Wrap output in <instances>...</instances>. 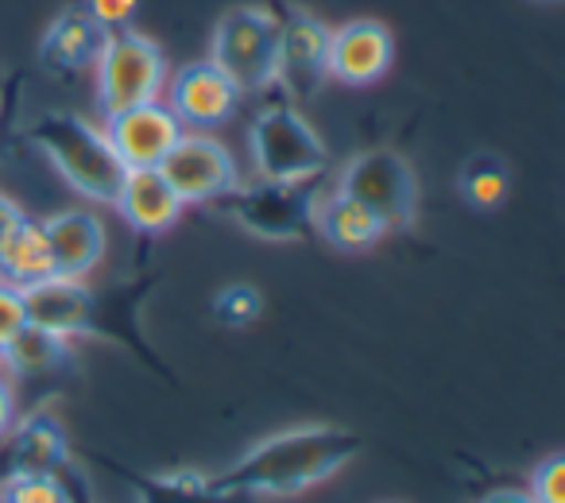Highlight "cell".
<instances>
[{
	"label": "cell",
	"mask_w": 565,
	"mask_h": 503,
	"mask_svg": "<svg viewBox=\"0 0 565 503\" xmlns=\"http://www.w3.org/2000/svg\"><path fill=\"white\" fill-rule=\"evenodd\" d=\"M47 276H55V260H51L43 221L24 217L0 240V279L12 287H32Z\"/></svg>",
	"instance_id": "cell-19"
},
{
	"label": "cell",
	"mask_w": 565,
	"mask_h": 503,
	"mask_svg": "<svg viewBox=\"0 0 565 503\" xmlns=\"http://www.w3.org/2000/svg\"><path fill=\"white\" fill-rule=\"evenodd\" d=\"M24 325H28L24 295H20V287H12V283L0 279V353L12 345V338H17Z\"/></svg>",
	"instance_id": "cell-27"
},
{
	"label": "cell",
	"mask_w": 565,
	"mask_h": 503,
	"mask_svg": "<svg viewBox=\"0 0 565 503\" xmlns=\"http://www.w3.org/2000/svg\"><path fill=\"white\" fill-rule=\"evenodd\" d=\"M9 446L0 453V480L9 477H28V472H66L71 469V441L55 415L35 410L24 422H12V430L4 434Z\"/></svg>",
	"instance_id": "cell-13"
},
{
	"label": "cell",
	"mask_w": 565,
	"mask_h": 503,
	"mask_svg": "<svg viewBox=\"0 0 565 503\" xmlns=\"http://www.w3.org/2000/svg\"><path fill=\"white\" fill-rule=\"evenodd\" d=\"M105 32L89 20L86 9H66L51 20L40 43V63L55 74H78L97 63Z\"/></svg>",
	"instance_id": "cell-17"
},
{
	"label": "cell",
	"mask_w": 565,
	"mask_h": 503,
	"mask_svg": "<svg viewBox=\"0 0 565 503\" xmlns=\"http://www.w3.org/2000/svg\"><path fill=\"white\" fill-rule=\"evenodd\" d=\"M24 217H28V213L20 210L17 202H9V197L0 194V240H4V236H9L12 228H17V225H20V221H24Z\"/></svg>",
	"instance_id": "cell-29"
},
{
	"label": "cell",
	"mask_w": 565,
	"mask_h": 503,
	"mask_svg": "<svg viewBox=\"0 0 565 503\" xmlns=\"http://www.w3.org/2000/svg\"><path fill=\"white\" fill-rule=\"evenodd\" d=\"M113 205L120 210V217L136 228V233H167L174 221L182 217V197L174 194V186L167 182V174L159 167H132L125 171V182H120Z\"/></svg>",
	"instance_id": "cell-15"
},
{
	"label": "cell",
	"mask_w": 565,
	"mask_h": 503,
	"mask_svg": "<svg viewBox=\"0 0 565 503\" xmlns=\"http://www.w3.org/2000/svg\"><path fill=\"white\" fill-rule=\"evenodd\" d=\"M0 503H82L71 488V469L66 472H28V477L0 480Z\"/></svg>",
	"instance_id": "cell-23"
},
{
	"label": "cell",
	"mask_w": 565,
	"mask_h": 503,
	"mask_svg": "<svg viewBox=\"0 0 565 503\" xmlns=\"http://www.w3.org/2000/svg\"><path fill=\"white\" fill-rule=\"evenodd\" d=\"M531 500L534 503H565V457L554 453L534 469L531 477Z\"/></svg>",
	"instance_id": "cell-25"
},
{
	"label": "cell",
	"mask_w": 565,
	"mask_h": 503,
	"mask_svg": "<svg viewBox=\"0 0 565 503\" xmlns=\"http://www.w3.org/2000/svg\"><path fill=\"white\" fill-rule=\"evenodd\" d=\"M140 9V0H86V12L105 35L132 28V17Z\"/></svg>",
	"instance_id": "cell-26"
},
{
	"label": "cell",
	"mask_w": 565,
	"mask_h": 503,
	"mask_svg": "<svg viewBox=\"0 0 565 503\" xmlns=\"http://www.w3.org/2000/svg\"><path fill=\"white\" fill-rule=\"evenodd\" d=\"M241 86L221 71L217 63H190L167 86V109L179 117L182 128L205 132V128L225 125L241 105Z\"/></svg>",
	"instance_id": "cell-10"
},
{
	"label": "cell",
	"mask_w": 565,
	"mask_h": 503,
	"mask_svg": "<svg viewBox=\"0 0 565 503\" xmlns=\"http://www.w3.org/2000/svg\"><path fill=\"white\" fill-rule=\"evenodd\" d=\"M32 143L55 163V171L89 202H109L117 197L128 167L117 159L113 143L105 140L102 128L74 113H43L32 125Z\"/></svg>",
	"instance_id": "cell-2"
},
{
	"label": "cell",
	"mask_w": 565,
	"mask_h": 503,
	"mask_svg": "<svg viewBox=\"0 0 565 503\" xmlns=\"http://www.w3.org/2000/svg\"><path fill=\"white\" fill-rule=\"evenodd\" d=\"M252 167L259 179L267 182H302V179H322L330 167V151L318 140L310 120L291 105H275L264 109L252 120L248 132Z\"/></svg>",
	"instance_id": "cell-3"
},
{
	"label": "cell",
	"mask_w": 565,
	"mask_h": 503,
	"mask_svg": "<svg viewBox=\"0 0 565 503\" xmlns=\"http://www.w3.org/2000/svg\"><path fill=\"white\" fill-rule=\"evenodd\" d=\"M12 422H17V399H12L9 379L0 376V438L12 430Z\"/></svg>",
	"instance_id": "cell-28"
},
{
	"label": "cell",
	"mask_w": 565,
	"mask_h": 503,
	"mask_svg": "<svg viewBox=\"0 0 565 503\" xmlns=\"http://www.w3.org/2000/svg\"><path fill=\"white\" fill-rule=\"evenodd\" d=\"M105 140L113 143L120 163L132 171V167H159L167 159V151L179 143V136L186 128L179 125L171 109L163 101L132 105V109H120L113 117H105Z\"/></svg>",
	"instance_id": "cell-11"
},
{
	"label": "cell",
	"mask_w": 565,
	"mask_h": 503,
	"mask_svg": "<svg viewBox=\"0 0 565 503\" xmlns=\"http://www.w3.org/2000/svg\"><path fill=\"white\" fill-rule=\"evenodd\" d=\"M395 63V40L380 20H349L333 28L326 47V71L341 86H372Z\"/></svg>",
	"instance_id": "cell-12"
},
{
	"label": "cell",
	"mask_w": 565,
	"mask_h": 503,
	"mask_svg": "<svg viewBox=\"0 0 565 503\" xmlns=\"http://www.w3.org/2000/svg\"><path fill=\"white\" fill-rule=\"evenodd\" d=\"M477 503H534V500L523 488H492V492H484Z\"/></svg>",
	"instance_id": "cell-30"
},
{
	"label": "cell",
	"mask_w": 565,
	"mask_h": 503,
	"mask_svg": "<svg viewBox=\"0 0 565 503\" xmlns=\"http://www.w3.org/2000/svg\"><path fill=\"white\" fill-rule=\"evenodd\" d=\"M97 105L105 117L132 105L159 101L167 82V58L148 35L132 32H109L97 51Z\"/></svg>",
	"instance_id": "cell-4"
},
{
	"label": "cell",
	"mask_w": 565,
	"mask_h": 503,
	"mask_svg": "<svg viewBox=\"0 0 565 503\" xmlns=\"http://www.w3.org/2000/svg\"><path fill=\"white\" fill-rule=\"evenodd\" d=\"M341 194L356 197L361 205H369L387 228H399L415 221L418 210V182L411 163L392 148H376L356 156L353 163L341 171L338 182Z\"/></svg>",
	"instance_id": "cell-7"
},
{
	"label": "cell",
	"mask_w": 565,
	"mask_h": 503,
	"mask_svg": "<svg viewBox=\"0 0 565 503\" xmlns=\"http://www.w3.org/2000/svg\"><path fill=\"white\" fill-rule=\"evenodd\" d=\"M159 171L167 174V182L174 186V194L182 202H217L228 190L241 186L236 174L233 151L221 140L205 132H182L179 143L167 151V159L159 163Z\"/></svg>",
	"instance_id": "cell-8"
},
{
	"label": "cell",
	"mask_w": 565,
	"mask_h": 503,
	"mask_svg": "<svg viewBox=\"0 0 565 503\" xmlns=\"http://www.w3.org/2000/svg\"><path fill=\"white\" fill-rule=\"evenodd\" d=\"M315 228L338 252H369L372 244H380V236L392 233V228H387L384 221L369 210V205H361L356 197L341 194V190L318 197Z\"/></svg>",
	"instance_id": "cell-18"
},
{
	"label": "cell",
	"mask_w": 565,
	"mask_h": 503,
	"mask_svg": "<svg viewBox=\"0 0 565 503\" xmlns=\"http://www.w3.org/2000/svg\"><path fill=\"white\" fill-rule=\"evenodd\" d=\"M508 167H503V159L495 156H472L469 163L461 167V194L469 205H477V210H495V205L508 197Z\"/></svg>",
	"instance_id": "cell-22"
},
{
	"label": "cell",
	"mask_w": 565,
	"mask_h": 503,
	"mask_svg": "<svg viewBox=\"0 0 565 503\" xmlns=\"http://www.w3.org/2000/svg\"><path fill=\"white\" fill-rule=\"evenodd\" d=\"M259 310H264V299H259V291L248 283L225 287V291H217V299H213V314L225 325H252L259 318Z\"/></svg>",
	"instance_id": "cell-24"
},
{
	"label": "cell",
	"mask_w": 565,
	"mask_h": 503,
	"mask_svg": "<svg viewBox=\"0 0 565 503\" xmlns=\"http://www.w3.org/2000/svg\"><path fill=\"white\" fill-rule=\"evenodd\" d=\"M326 47L330 28L310 12H291L279 20V55H275V86L295 101H307L318 94L330 71H326Z\"/></svg>",
	"instance_id": "cell-9"
},
{
	"label": "cell",
	"mask_w": 565,
	"mask_h": 503,
	"mask_svg": "<svg viewBox=\"0 0 565 503\" xmlns=\"http://www.w3.org/2000/svg\"><path fill=\"white\" fill-rule=\"evenodd\" d=\"M24 295V314L28 325H40V330L63 333V338H78V333L94 330L97 302L89 295V287L82 279L66 276H47L32 287H20Z\"/></svg>",
	"instance_id": "cell-14"
},
{
	"label": "cell",
	"mask_w": 565,
	"mask_h": 503,
	"mask_svg": "<svg viewBox=\"0 0 565 503\" xmlns=\"http://www.w3.org/2000/svg\"><path fill=\"white\" fill-rule=\"evenodd\" d=\"M132 488H140V503H241V495L213 492L210 477L171 472V477H132L120 472Z\"/></svg>",
	"instance_id": "cell-21"
},
{
	"label": "cell",
	"mask_w": 565,
	"mask_h": 503,
	"mask_svg": "<svg viewBox=\"0 0 565 503\" xmlns=\"http://www.w3.org/2000/svg\"><path fill=\"white\" fill-rule=\"evenodd\" d=\"M210 51V63H217L241 86V94L267 89L275 78V55H279V17L256 4L225 12L217 20Z\"/></svg>",
	"instance_id": "cell-5"
},
{
	"label": "cell",
	"mask_w": 565,
	"mask_h": 503,
	"mask_svg": "<svg viewBox=\"0 0 565 503\" xmlns=\"http://www.w3.org/2000/svg\"><path fill=\"white\" fill-rule=\"evenodd\" d=\"M0 361L9 364L17 376H47V372L63 368L71 361V338L40 330V325H24L12 338V345L0 353Z\"/></svg>",
	"instance_id": "cell-20"
},
{
	"label": "cell",
	"mask_w": 565,
	"mask_h": 503,
	"mask_svg": "<svg viewBox=\"0 0 565 503\" xmlns=\"http://www.w3.org/2000/svg\"><path fill=\"white\" fill-rule=\"evenodd\" d=\"M43 233L51 244L55 276L86 279L105 256V225L89 210H63L43 221Z\"/></svg>",
	"instance_id": "cell-16"
},
{
	"label": "cell",
	"mask_w": 565,
	"mask_h": 503,
	"mask_svg": "<svg viewBox=\"0 0 565 503\" xmlns=\"http://www.w3.org/2000/svg\"><path fill=\"white\" fill-rule=\"evenodd\" d=\"M318 179L302 182H267L256 186L228 190L221 202H228V213L241 221L248 233L264 240H299L315 228V205H318Z\"/></svg>",
	"instance_id": "cell-6"
},
{
	"label": "cell",
	"mask_w": 565,
	"mask_h": 503,
	"mask_svg": "<svg viewBox=\"0 0 565 503\" xmlns=\"http://www.w3.org/2000/svg\"><path fill=\"white\" fill-rule=\"evenodd\" d=\"M361 453V438L341 426H295L252 446L233 469L210 477L213 492L225 495H302L326 484Z\"/></svg>",
	"instance_id": "cell-1"
}]
</instances>
